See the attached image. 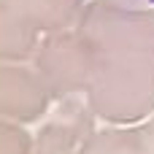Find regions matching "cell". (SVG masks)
<instances>
[{"label":"cell","mask_w":154,"mask_h":154,"mask_svg":"<svg viewBox=\"0 0 154 154\" xmlns=\"http://www.w3.org/2000/svg\"><path fill=\"white\" fill-rule=\"evenodd\" d=\"M89 154H154V122L135 130H106L95 135Z\"/></svg>","instance_id":"obj_8"},{"label":"cell","mask_w":154,"mask_h":154,"mask_svg":"<svg viewBox=\"0 0 154 154\" xmlns=\"http://www.w3.org/2000/svg\"><path fill=\"white\" fill-rule=\"evenodd\" d=\"M100 54V51H97ZM89 108L108 122H135L154 111L152 54H100L87 87Z\"/></svg>","instance_id":"obj_1"},{"label":"cell","mask_w":154,"mask_h":154,"mask_svg":"<svg viewBox=\"0 0 154 154\" xmlns=\"http://www.w3.org/2000/svg\"><path fill=\"white\" fill-rule=\"evenodd\" d=\"M76 27L100 54L154 57V8H125L106 0H92Z\"/></svg>","instance_id":"obj_2"},{"label":"cell","mask_w":154,"mask_h":154,"mask_svg":"<svg viewBox=\"0 0 154 154\" xmlns=\"http://www.w3.org/2000/svg\"><path fill=\"white\" fill-rule=\"evenodd\" d=\"M49 89L35 70L0 65V116L32 122L49 106Z\"/></svg>","instance_id":"obj_4"},{"label":"cell","mask_w":154,"mask_h":154,"mask_svg":"<svg viewBox=\"0 0 154 154\" xmlns=\"http://www.w3.org/2000/svg\"><path fill=\"white\" fill-rule=\"evenodd\" d=\"M38 49V30L0 5V60H27Z\"/></svg>","instance_id":"obj_7"},{"label":"cell","mask_w":154,"mask_h":154,"mask_svg":"<svg viewBox=\"0 0 154 154\" xmlns=\"http://www.w3.org/2000/svg\"><path fill=\"white\" fill-rule=\"evenodd\" d=\"M92 141L95 133L89 111L76 100H68L41 130L35 154H89Z\"/></svg>","instance_id":"obj_5"},{"label":"cell","mask_w":154,"mask_h":154,"mask_svg":"<svg viewBox=\"0 0 154 154\" xmlns=\"http://www.w3.org/2000/svg\"><path fill=\"white\" fill-rule=\"evenodd\" d=\"M97 57V49L79 30L51 32L35 51V73L43 79L51 95L68 97L89 87Z\"/></svg>","instance_id":"obj_3"},{"label":"cell","mask_w":154,"mask_h":154,"mask_svg":"<svg viewBox=\"0 0 154 154\" xmlns=\"http://www.w3.org/2000/svg\"><path fill=\"white\" fill-rule=\"evenodd\" d=\"M114 5H125V8H154V0H106Z\"/></svg>","instance_id":"obj_10"},{"label":"cell","mask_w":154,"mask_h":154,"mask_svg":"<svg viewBox=\"0 0 154 154\" xmlns=\"http://www.w3.org/2000/svg\"><path fill=\"white\" fill-rule=\"evenodd\" d=\"M0 5L22 16L35 30L62 32L70 24H79L87 0H0Z\"/></svg>","instance_id":"obj_6"},{"label":"cell","mask_w":154,"mask_h":154,"mask_svg":"<svg viewBox=\"0 0 154 154\" xmlns=\"http://www.w3.org/2000/svg\"><path fill=\"white\" fill-rule=\"evenodd\" d=\"M0 154H30V135L8 122H0Z\"/></svg>","instance_id":"obj_9"}]
</instances>
